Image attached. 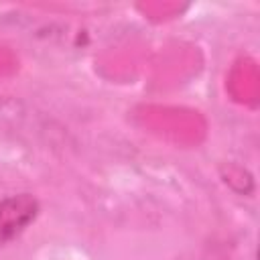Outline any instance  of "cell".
I'll return each instance as SVG.
<instances>
[{
	"label": "cell",
	"instance_id": "obj_1",
	"mask_svg": "<svg viewBox=\"0 0 260 260\" xmlns=\"http://www.w3.org/2000/svg\"><path fill=\"white\" fill-rule=\"evenodd\" d=\"M39 201L30 193L8 195L0 201V246L16 240L37 217Z\"/></svg>",
	"mask_w": 260,
	"mask_h": 260
}]
</instances>
